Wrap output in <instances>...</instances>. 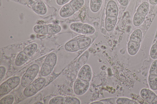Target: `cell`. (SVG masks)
Here are the masks:
<instances>
[{
  "label": "cell",
  "instance_id": "1",
  "mask_svg": "<svg viewBox=\"0 0 157 104\" xmlns=\"http://www.w3.org/2000/svg\"><path fill=\"white\" fill-rule=\"evenodd\" d=\"M56 61V55L53 52L49 54L45 59L41 67V75L44 77L48 75L52 71Z\"/></svg>",
  "mask_w": 157,
  "mask_h": 104
},
{
  "label": "cell",
  "instance_id": "2",
  "mask_svg": "<svg viewBox=\"0 0 157 104\" xmlns=\"http://www.w3.org/2000/svg\"><path fill=\"white\" fill-rule=\"evenodd\" d=\"M39 70V66L34 64L31 65L26 70L22 77L21 83L22 86L26 87L34 80Z\"/></svg>",
  "mask_w": 157,
  "mask_h": 104
},
{
  "label": "cell",
  "instance_id": "3",
  "mask_svg": "<svg viewBox=\"0 0 157 104\" xmlns=\"http://www.w3.org/2000/svg\"><path fill=\"white\" fill-rule=\"evenodd\" d=\"M46 82V80L44 78L36 79L26 87L23 91L24 95L27 97L34 95L44 87Z\"/></svg>",
  "mask_w": 157,
  "mask_h": 104
},
{
  "label": "cell",
  "instance_id": "4",
  "mask_svg": "<svg viewBox=\"0 0 157 104\" xmlns=\"http://www.w3.org/2000/svg\"><path fill=\"white\" fill-rule=\"evenodd\" d=\"M20 79L17 76L13 77L2 83L0 86V95H4L8 93L16 88L19 84Z\"/></svg>",
  "mask_w": 157,
  "mask_h": 104
},
{
  "label": "cell",
  "instance_id": "5",
  "mask_svg": "<svg viewBox=\"0 0 157 104\" xmlns=\"http://www.w3.org/2000/svg\"><path fill=\"white\" fill-rule=\"evenodd\" d=\"M89 82L78 78L74 84L73 90L75 94L77 95H81L86 93L89 88Z\"/></svg>",
  "mask_w": 157,
  "mask_h": 104
},
{
  "label": "cell",
  "instance_id": "6",
  "mask_svg": "<svg viewBox=\"0 0 157 104\" xmlns=\"http://www.w3.org/2000/svg\"><path fill=\"white\" fill-rule=\"evenodd\" d=\"M92 77V71L90 66L88 64L83 66L79 71L78 78L90 82Z\"/></svg>",
  "mask_w": 157,
  "mask_h": 104
},
{
  "label": "cell",
  "instance_id": "7",
  "mask_svg": "<svg viewBox=\"0 0 157 104\" xmlns=\"http://www.w3.org/2000/svg\"><path fill=\"white\" fill-rule=\"evenodd\" d=\"M140 95L142 99L148 104L152 103L157 96L153 91L147 89L143 88L140 91Z\"/></svg>",
  "mask_w": 157,
  "mask_h": 104
},
{
  "label": "cell",
  "instance_id": "8",
  "mask_svg": "<svg viewBox=\"0 0 157 104\" xmlns=\"http://www.w3.org/2000/svg\"><path fill=\"white\" fill-rule=\"evenodd\" d=\"M118 12V7L116 2L113 0L109 1L106 9V16L117 17Z\"/></svg>",
  "mask_w": 157,
  "mask_h": 104
},
{
  "label": "cell",
  "instance_id": "9",
  "mask_svg": "<svg viewBox=\"0 0 157 104\" xmlns=\"http://www.w3.org/2000/svg\"><path fill=\"white\" fill-rule=\"evenodd\" d=\"M32 7L33 10L39 15H44L47 12V9L45 4L41 0H39Z\"/></svg>",
  "mask_w": 157,
  "mask_h": 104
},
{
  "label": "cell",
  "instance_id": "10",
  "mask_svg": "<svg viewBox=\"0 0 157 104\" xmlns=\"http://www.w3.org/2000/svg\"><path fill=\"white\" fill-rule=\"evenodd\" d=\"M75 12L70 4L68 3L62 7L59 11V14L61 17L67 18L72 15Z\"/></svg>",
  "mask_w": 157,
  "mask_h": 104
},
{
  "label": "cell",
  "instance_id": "11",
  "mask_svg": "<svg viewBox=\"0 0 157 104\" xmlns=\"http://www.w3.org/2000/svg\"><path fill=\"white\" fill-rule=\"evenodd\" d=\"M117 20V17L106 16L105 22L106 30L108 32L111 31L115 27Z\"/></svg>",
  "mask_w": 157,
  "mask_h": 104
},
{
  "label": "cell",
  "instance_id": "12",
  "mask_svg": "<svg viewBox=\"0 0 157 104\" xmlns=\"http://www.w3.org/2000/svg\"><path fill=\"white\" fill-rule=\"evenodd\" d=\"M140 46V43L129 40L127 45L128 53L131 56L136 55L138 52Z\"/></svg>",
  "mask_w": 157,
  "mask_h": 104
},
{
  "label": "cell",
  "instance_id": "13",
  "mask_svg": "<svg viewBox=\"0 0 157 104\" xmlns=\"http://www.w3.org/2000/svg\"><path fill=\"white\" fill-rule=\"evenodd\" d=\"M64 48L66 50L70 52H75L80 49L77 39H73L67 42Z\"/></svg>",
  "mask_w": 157,
  "mask_h": 104
},
{
  "label": "cell",
  "instance_id": "14",
  "mask_svg": "<svg viewBox=\"0 0 157 104\" xmlns=\"http://www.w3.org/2000/svg\"><path fill=\"white\" fill-rule=\"evenodd\" d=\"M77 40L80 49H83L87 47L91 42V38L87 37H80Z\"/></svg>",
  "mask_w": 157,
  "mask_h": 104
},
{
  "label": "cell",
  "instance_id": "15",
  "mask_svg": "<svg viewBox=\"0 0 157 104\" xmlns=\"http://www.w3.org/2000/svg\"><path fill=\"white\" fill-rule=\"evenodd\" d=\"M142 33L140 29L135 30L131 34L129 40L140 43L142 38Z\"/></svg>",
  "mask_w": 157,
  "mask_h": 104
},
{
  "label": "cell",
  "instance_id": "16",
  "mask_svg": "<svg viewBox=\"0 0 157 104\" xmlns=\"http://www.w3.org/2000/svg\"><path fill=\"white\" fill-rule=\"evenodd\" d=\"M102 4V0H90V8L94 13L98 12L100 10Z\"/></svg>",
  "mask_w": 157,
  "mask_h": 104
},
{
  "label": "cell",
  "instance_id": "17",
  "mask_svg": "<svg viewBox=\"0 0 157 104\" xmlns=\"http://www.w3.org/2000/svg\"><path fill=\"white\" fill-rule=\"evenodd\" d=\"M37 48V45L36 44L32 43L26 46L23 51L29 57L34 54Z\"/></svg>",
  "mask_w": 157,
  "mask_h": 104
},
{
  "label": "cell",
  "instance_id": "18",
  "mask_svg": "<svg viewBox=\"0 0 157 104\" xmlns=\"http://www.w3.org/2000/svg\"><path fill=\"white\" fill-rule=\"evenodd\" d=\"M148 82L151 89L155 91L157 90V75L149 74Z\"/></svg>",
  "mask_w": 157,
  "mask_h": 104
},
{
  "label": "cell",
  "instance_id": "19",
  "mask_svg": "<svg viewBox=\"0 0 157 104\" xmlns=\"http://www.w3.org/2000/svg\"><path fill=\"white\" fill-rule=\"evenodd\" d=\"M145 16L137 12L134 14L133 18V23L134 26H138L144 21Z\"/></svg>",
  "mask_w": 157,
  "mask_h": 104
},
{
  "label": "cell",
  "instance_id": "20",
  "mask_svg": "<svg viewBox=\"0 0 157 104\" xmlns=\"http://www.w3.org/2000/svg\"><path fill=\"white\" fill-rule=\"evenodd\" d=\"M149 3L146 2L141 3L138 8L136 12L146 16L149 11Z\"/></svg>",
  "mask_w": 157,
  "mask_h": 104
},
{
  "label": "cell",
  "instance_id": "21",
  "mask_svg": "<svg viewBox=\"0 0 157 104\" xmlns=\"http://www.w3.org/2000/svg\"><path fill=\"white\" fill-rule=\"evenodd\" d=\"M61 27L58 25L50 24L47 25V33L48 34H53L59 32Z\"/></svg>",
  "mask_w": 157,
  "mask_h": 104
},
{
  "label": "cell",
  "instance_id": "22",
  "mask_svg": "<svg viewBox=\"0 0 157 104\" xmlns=\"http://www.w3.org/2000/svg\"><path fill=\"white\" fill-rule=\"evenodd\" d=\"M84 0H72L69 4L75 12L78 10L83 5Z\"/></svg>",
  "mask_w": 157,
  "mask_h": 104
},
{
  "label": "cell",
  "instance_id": "23",
  "mask_svg": "<svg viewBox=\"0 0 157 104\" xmlns=\"http://www.w3.org/2000/svg\"><path fill=\"white\" fill-rule=\"evenodd\" d=\"M95 31V28L92 26L88 24H83L81 33L86 35L94 34Z\"/></svg>",
  "mask_w": 157,
  "mask_h": 104
},
{
  "label": "cell",
  "instance_id": "24",
  "mask_svg": "<svg viewBox=\"0 0 157 104\" xmlns=\"http://www.w3.org/2000/svg\"><path fill=\"white\" fill-rule=\"evenodd\" d=\"M33 30L36 33L43 34H48L47 25H37L33 27Z\"/></svg>",
  "mask_w": 157,
  "mask_h": 104
},
{
  "label": "cell",
  "instance_id": "25",
  "mask_svg": "<svg viewBox=\"0 0 157 104\" xmlns=\"http://www.w3.org/2000/svg\"><path fill=\"white\" fill-rule=\"evenodd\" d=\"M117 104H137L136 102L128 98L122 97L117 98L116 101Z\"/></svg>",
  "mask_w": 157,
  "mask_h": 104
},
{
  "label": "cell",
  "instance_id": "26",
  "mask_svg": "<svg viewBox=\"0 0 157 104\" xmlns=\"http://www.w3.org/2000/svg\"><path fill=\"white\" fill-rule=\"evenodd\" d=\"M83 23L81 22H75L71 23L70 25L71 29L76 32L81 33Z\"/></svg>",
  "mask_w": 157,
  "mask_h": 104
},
{
  "label": "cell",
  "instance_id": "27",
  "mask_svg": "<svg viewBox=\"0 0 157 104\" xmlns=\"http://www.w3.org/2000/svg\"><path fill=\"white\" fill-rule=\"evenodd\" d=\"M65 104H80L81 102L79 99L73 96L64 97Z\"/></svg>",
  "mask_w": 157,
  "mask_h": 104
},
{
  "label": "cell",
  "instance_id": "28",
  "mask_svg": "<svg viewBox=\"0 0 157 104\" xmlns=\"http://www.w3.org/2000/svg\"><path fill=\"white\" fill-rule=\"evenodd\" d=\"M50 104H65V98L59 96L52 99L49 102Z\"/></svg>",
  "mask_w": 157,
  "mask_h": 104
},
{
  "label": "cell",
  "instance_id": "29",
  "mask_svg": "<svg viewBox=\"0 0 157 104\" xmlns=\"http://www.w3.org/2000/svg\"><path fill=\"white\" fill-rule=\"evenodd\" d=\"M14 100V97L12 95H8L4 97L0 101L1 104H12Z\"/></svg>",
  "mask_w": 157,
  "mask_h": 104
},
{
  "label": "cell",
  "instance_id": "30",
  "mask_svg": "<svg viewBox=\"0 0 157 104\" xmlns=\"http://www.w3.org/2000/svg\"><path fill=\"white\" fill-rule=\"evenodd\" d=\"M150 56L153 59L157 58V44H155L151 47L150 51Z\"/></svg>",
  "mask_w": 157,
  "mask_h": 104
},
{
  "label": "cell",
  "instance_id": "31",
  "mask_svg": "<svg viewBox=\"0 0 157 104\" xmlns=\"http://www.w3.org/2000/svg\"><path fill=\"white\" fill-rule=\"evenodd\" d=\"M149 73V74L157 75V60L155 61L152 63Z\"/></svg>",
  "mask_w": 157,
  "mask_h": 104
},
{
  "label": "cell",
  "instance_id": "32",
  "mask_svg": "<svg viewBox=\"0 0 157 104\" xmlns=\"http://www.w3.org/2000/svg\"><path fill=\"white\" fill-rule=\"evenodd\" d=\"M117 98H108L100 100L102 104H116V101Z\"/></svg>",
  "mask_w": 157,
  "mask_h": 104
},
{
  "label": "cell",
  "instance_id": "33",
  "mask_svg": "<svg viewBox=\"0 0 157 104\" xmlns=\"http://www.w3.org/2000/svg\"><path fill=\"white\" fill-rule=\"evenodd\" d=\"M6 71V68L3 66L0 67V80L1 81L5 75Z\"/></svg>",
  "mask_w": 157,
  "mask_h": 104
},
{
  "label": "cell",
  "instance_id": "34",
  "mask_svg": "<svg viewBox=\"0 0 157 104\" xmlns=\"http://www.w3.org/2000/svg\"><path fill=\"white\" fill-rule=\"evenodd\" d=\"M70 0H56L57 4L59 5H63L68 2Z\"/></svg>",
  "mask_w": 157,
  "mask_h": 104
},
{
  "label": "cell",
  "instance_id": "35",
  "mask_svg": "<svg viewBox=\"0 0 157 104\" xmlns=\"http://www.w3.org/2000/svg\"><path fill=\"white\" fill-rule=\"evenodd\" d=\"M120 4L123 6H126L128 3V0H118Z\"/></svg>",
  "mask_w": 157,
  "mask_h": 104
},
{
  "label": "cell",
  "instance_id": "36",
  "mask_svg": "<svg viewBox=\"0 0 157 104\" xmlns=\"http://www.w3.org/2000/svg\"><path fill=\"white\" fill-rule=\"evenodd\" d=\"M40 0H27L29 4L32 6Z\"/></svg>",
  "mask_w": 157,
  "mask_h": 104
},
{
  "label": "cell",
  "instance_id": "37",
  "mask_svg": "<svg viewBox=\"0 0 157 104\" xmlns=\"http://www.w3.org/2000/svg\"><path fill=\"white\" fill-rule=\"evenodd\" d=\"M150 3L152 5L157 4V0H149Z\"/></svg>",
  "mask_w": 157,
  "mask_h": 104
},
{
  "label": "cell",
  "instance_id": "38",
  "mask_svg": "<svg viewBox=\"0 0 157 104\" xmlns=\"http://www.w3.org/2000/svg\"><path fill=\"white\" fill-rule=\"evenodd\" d=\"M152 104H157V96L153 101Z\"/></svg>",
  "mask_w": 157,
  "mask_h": 104
},
{
  "label": "cell",
  "instance_id": "39",
  "mask_svg": "<svg viewBox=\"0 0 157 104\" xmlns=\"http://www.w3.org/2000/svg\"><path fill=\"white\" fill-rule=\"evenodd\" d=\"M36 104H43V103L41 102H38L36 103Z\"/></svg>",
  "mask_w": 157,
  "mask_h": 104
},
{
  "label": "cell",
  "instance_id": "40",
  "mask_svg": "<svg viewBox=\"0 0 157 104\" xmlns=\"http://www.w3.org/2000/svg\"><path fill=\"white\" fill-rule=\"evenodd\" d=\"M155 44H157V40L156 41Z\"/></svg>",
  "mask_w": 157,
  "mask_h": 104
}]
</instances>
